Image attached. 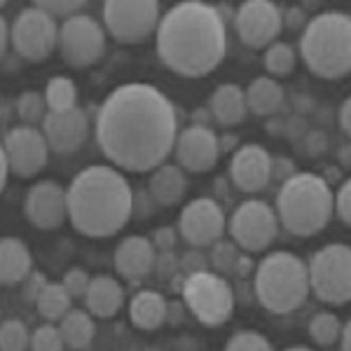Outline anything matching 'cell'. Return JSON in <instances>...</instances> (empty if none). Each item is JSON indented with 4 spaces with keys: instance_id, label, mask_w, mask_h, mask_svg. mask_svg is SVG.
I'll return each mask as SVG.
<instances>
[{
    "instance_id": "cell-35",
    "label": "cell",
    "mask_w": 351,
    "mask_h": 351,
    "mask_svg": "<svg viewBox=\"0 0 351 351\" xmlns=\"http://www.w3.org/2000/svg\"><path fill=\"white\" fill-rule=\"evenodd\" d=\"M64 337L59 332V326L43 324L31 332V351H64Z\"/></svg>"
},
{
    "instance_id": "cell-49",
    "label": "cell",
    "mask_w": 351,
    "mask_h": 351,
    "mask_svg": "<svg viewBox=\"0 0 351 351\" xmlns=\"http://www.w3.org/2000/svg\"><path fill=\"white\" fill-rule=\"evenodd\" d=\"M253 271H256V263H253V260L248 258L246 253H241V256L237 258V263H234L232 276H237L239 281H246L248 276H253Z\"/></svg>"
},
{
    "instance_id": "cell-29",
    "label": "cell",
    "mask_w": 351,
    "mask_h": 351,
    "mask_svg": "<svg viewBox=\"0 0 351 351\" xmlns=\"http://www.w3.org/2000/svg\"><path fill=\"white\" fill-rule=\"evenodd\" d=\"M36 304L43 319H47V324H56V321H61L73 309V298L68 295L61 284H47Z\"/></svg>"
},
{
    "instance_id": "cell-60",
    "label": "cell",
    "mask_w": 351,
    "mask_h": 351,
    "mask_svg": "<svg viewBox=\"0 0 351 351\" xmlns=\"http://www.w3.org/2000/svg\"><path fill=\"white\" fill-rule=\"evenodd\" d=\"M349 152H351L349 143H347V145H342V152H339V162H342V167H344V169H349V167H351V162H349Z\"/></svg>"
},
{
    "instance_id": "cell-27",
    "label": "cell",
    "mask_w": 351,
    "mask_h": 351,
    "mask_svg": "<svg viewBox=\"0 0 351 351\" xmlns=\"http://www.w3.org/2000/svg\"><path fill=\"white\" fill-rule=\"evenodd\" d=\"M59 332L64 337V344L73 351L87 349L96 335V326L89 311L84 309H71L64 319L59 321Z\"/></svg>"
},
{
    "instance_id": "cell-31",
    "label": "cell",
    "mask_w": 351,
    "mask_h": 351,
    "mask_svg": "<svg viewBox=\"0 0 351 351\" xmlns=\"http://www.w3.org/2000/svg\"><path fill=\"white\" fill-rule=\"evenodd\" d=\"M339 332H342V321L332 311H319L314 319L309 321V335L319 347H330L337 342Z\"/></svg>"
},
{
    "instance_id": "cell-12",
    "label": "cell",
    "mask_w": 351,
    "mask_h": 351,
    "mask_svg": "<svg viewBox=\"0 0 351 351\" xmlns=\"http://www.w3.org/2000/svg\"><path fill=\"white\" fill-rule=\"evenodd\" d=\"M10 43L14 52L26 61H45L52 56L59 43V26L49 14H45L40 8L21 10L16 19L10 26Z\"/></svg>"
},
{
    "instance_id": "cell-10",
    "label": "cell",
    "mask_w": 351,
    "mask_h": 351,
    "mask_svg": "<svg viewBox=\"0 0 351 351\" xmlns=\"http://www.w3.org/2000/svg\"><path fill=\"white\" fill-rule=\"evenodd\" d=\"M59 47L68 66L87 68L104 59L106 54V28L92 14H75L59 26Z\"/></svg>"
},
{
    "instance_id": "cell-30",
    "label": "cell",
    "mask_w": 351,
    "mask_h": 351,
    "mask_svg": "<svg viewBox=\"0 0 351 351\" xmlns=\"http://www.w3.org/2000/svg\"><path fill=\"white\" fill-rule=\"evenodd\" d=\"M295 61H298V54H295V47L288 43H271L265 52V68H267L269 77H286L295 71Z\"/></svg>"
},
{
    "instance_id": "cell-9",
    "label": "cell",
    "mask_w": 351,
    "mask_h": 351,
    "mask_svg": "<svg viewBox=\"0 0 351 351\" xmlns=\"http://www.w3.org/2000/svg\"><path fill=\"white\" fill-rule=\"evenodd\" d=\"M162 19L160 3L155 0H134V3H120L110 0L104 5V28L117 43L136 45L148 40L157 31Z\"/></svg>"
},
{
    "instance_id": "cell-6",
    "label": "cell",
    "mask_w": 351,
    "mask_h": 351,
    "mask_svg": "<svg viewBox=\"0 0 351 351\" xmlns=\"http://www.w3.org/2000/svg\"><path fill=\"white\" fill-rule=\"evenodd\" d=\"M253 293L269 314H291L307 302V263L291 251L265 256L253 271Z\"/></svg>"
},
{
    "instance_id": "cell-1",
    "label": "cell",
    "mask_w": 351,
    "mask_h": 351,
    "mask_svg": "<svg viewBox=\"0 0 351 351\" xmlns=\"http://www.w3.org/2000/svg\"><path fill=\"white\" fill-rule=\"evenodd\" d=\"M180 117L173 101L148 82L115 87L96 110V145L115 169L155 171L173 152Z\"/></svg>"
},
{
    "instance_id": "cell-37",
    "label": "cell",
    "mask_w": 351,
    "mask_h": 351,
    "mask_svg": "<svg viewBox=\"0 0 351 351\" xmlns=\"http://www.w3.org/2000/svg\"><path fill=\"white\" fill-rule=\"evenodd\" d=\"M36 8H40L45 14H49L52 19H71V16L75 14H82L84 10V3L82 0H40V3H36Z\"/></svg>"
},
{
    "instance_id": "cell-40",
    "label": "cell",
    "mask_w": 351,
    "mask_h": 351,
    "mask_svg": "<svg viewBox=\"0 0 351 351\" xmlns=\"http://www.w3.org/2000/svg\"><path fill=\"white\" fill-rule=\"evenodd\" d=\"M208 269V256L202 248H188L183 256H178V271L183 276L199 274V271Z\"/></svg>"
},
{
    "instance_id": "cell-62",
    "label": "cell",
    "mask_w": 351,
    "mask_h": 351,
    "mask_svg": "<svg viewBox=\"0 0 351 351\" xmlns=\"http://www.w3.org/2000/svg\"><path fill=\"white\" fill-rule=\"evenodd\" d=\"M5 8V3H3V0H0V10H3Z\"/></svg>"
},
{
    "instance_id": "cell-48",
    "label": "cell",
    "mask_w": 351,
    "mask_h": 351,
    "mask_svg": "<svg viewBox=\"0 0 351 351\" xmlns=\"http://www.w3.org/2000/svg\"><path fill=\"white\" fill-rule=\"evenodd\" d=\"M150 243L155 246V251H173L176 248V241H178V237H176V230L173 228H157L152 232V237H148Z\"/></svg>"
},
{
    "instance_id": "cell-24",
    "label": "cell",
    "mask_w": 351,
    "mask_h": 351,
    "mask_svg": "<svg viewBox=\"0 0 351 351\" xmlns=\"http://www.w3.org/2000/svg\"><path fill=\"white\" fill-rule=\"evenodd\" d=\"M84 302H87V311L94 314L96 319H110V316H115L122 309L124 288L120 286V281L108 274L94 276L87 288Z\"/></svg>"
},
{
    "instance_id": "cell-43",
    "label": "cell",
    "mask_w": 351,
    "mask_h": 351,
    "mask_svg": "<svg viewBox=\"0 0 351 351\" xmlns=\"http://www.w3.org/2000/svg\"><path fill=\"white\" fill-rule=\"evenodd\" d=\"M298 173V167L295 162L291 160V157H271V164H269V183L274 180V183H286L288 178H293V176Z\"/></svg>"
},
{
    "instance_id": "cell-22",
    "label": "cell",
    "mask_w": 351,
    "mask_h": 351,
    "mask_svg": "<svg viewBox=\"0 0 351 351\" xmlns=\"http://www.w3.org/2000/svg\"><path fill=\"white\" fill-rule=\"evenodd\" d=\"M206 108L211 110L213 122L220 124V127H234V124H241L248 115L243 89L234 82L218 84V87L213 89L211 99H208Z\"/></svg>"
},
{
    "instance_id": "cell-59",
    "label": "cell",
    "mask_w": 351,
    "mask_h": 351,
    "mask_svg": "<svg viewBox=\"0 0 351 351\" xmlns=\"http://www.w3.org/2000/svg\"><path fill=\"white\" fill-rule=\"evenodd\" d=\"M239 143V138L237 136H232V134H228V136H218V148H220V152H230V150H234V145Z\"/></svg>"
},
{
    "instance_id": "cell-41",
    "label": "cell",
    "mask_w": 351,
    "mask_h": 351,
    "mask_svg": "<svg viewBox=\"0 0 351 351\" xmlns=\"http://www.w3.org/2000/svg\"><path fill=\"white\" fill-rule=\"evenodd\" d=\"M332 213H337V218L344 225H351V185L349 180H344L339 185L337 192H332Z\"/></svg>"
},
{
    "instance_id": "cell-57",
    "label": "cell",
    "mask_w": 351,
    "mask_h": 351,
    "mask_svg": "<svg viewBox=\"0 0 351 351\" xmlns=\"http://www.w3.org/2000/svg\"><path fill=\"white\" fill-rule=\"evenodd\" d=\"M216 192H218V197H220V199H232V195H230V180L228 178H225V176H218V178H216Z\"/></svg>"
},
{
    "instance_id": "cell-17",
    "label": "cell",
    "mask_w": 351,
    "mask_h": 351,
    "mask_svg": "<svg viewBox=\"0 0 351 351\" xmlns=\"http://www.w3.org/2000/svg\"><path fill=\"white\" fill-rule=\"evenodd\" d=\"M26 218L38 230H56L68 218L66 188H61L56 180H40L31 185L24 202Z\"/></svg>"
},
{
    "instance_id": "cell-52",
    "label": "cell",
    "mask_w": 351,
    "mask_h": 351,
    "mask_svg": "<svg viewBox=\"0 0 351 351\" xmlns=\"http://www.w3.org/2000/svg\"><path fill=\"white\" fill-rule=\"evenodd\" d=\"M337 122H339V129L344 134H351V101L344 99L342 106H339V115H337Z\"/></svg>"
},
{
    "instance_id": "cell-15",
    "label": "cell",
    "mask_w": 351,
    "mask_h": 351,
    "mask_svg": "<svg viewBox=\"0 0 351 351\" xmlns=\"http://www.w3.org/2000/svg\"><path fill=\"white\" fill-rule=\"evenodd\" d=\"M3 150L8 157L10 173L19 178H33L47 167L49 145L38 127H14L10 129L3 141Z\"/></svg>"
},
{
    "instance_id": "cell-20",
    "label": "cell",
    "mask_w": 351,
    "mask_h": 351,
    "mask_svg": "<svg viewBox=\"0 0 351 351\" xmlns=\"http://www.w3.org/2000/svg\"><path fill=\"white\" fill-rule=\"evenodd\" d=\"M155 256H157V251L148 237H141V234L127 237V239H122L115 248V269L124 279L141 281L152 274Z\"/></svg>"
},
{
    "instance_id": "cell-39",
    "label": "cell",
    "mask_w": 351,
    "mask_h": 351,
    "mask_svg": "<svg viewBox=\"0 0 351 351\" xmlns=\"http://www.w3.org/2000/svg\"><path fill=\"white\" fill-rule=\"evenodd\" d=\"M89 284H92V276H89L82 267H71V269H68L66 274H64V281H61V286L66 288V293H68V295H71L73 300L87 295Z\"/></svg>"
},
{
    "instance_id": "cell-50",
    "label": "cell",
    "mask_w": 351,
    "mask_h": 351,
    "mask_svg": "<svg viewBox=\"0 0 351 351\" xmlns=\"http://www.w3.org/2000/svg\"><path fill=\"white\" fill-rule=\"evenodd\" d=\"M293 108H295V115L307 117L309 112H314L319 106H316V101L311 99L309 94H295L293 96Z\"/></svg>"
},
{
    "instance_id": "cell-23",
    "label": "cell",
    "mask_w": 351,
    "mask_h": 351,
    "mask_svg": "<svg viewBox=\"0 0 351 351\" xmlns=\"http://www.w3.org/2000/svg\"><path fill=\"white\" fill-rule=\"evenodd\" d=\"M33 271V256L16 237H0V286H16Z\"/></svg>"
},
{
    "instance_id": "cell-4",
    "label": "cell",
    "mask_w": 351,
    "mask_h": 351,
    "mask_svg": "<svg viewBox=\"0 0 351 351\" xmlns=\"http://www.w3.org/2000/svg\"><path fill=\"white\" fill-rule=\"evenodd\" d=\"M279 225L295 237H314L332 220V188L319 173L298 171L279 185L274 199Z\"/></svg>"
},
{
    "instance_id": "cell-61",
    "label": "cell",
    "mask_w": 351,
    "mask_h": 351,
    "mask_svg": "<svg viewBox=\"0 0 351 351\" xmlns=\"http://www.w3.org/2000/svg\"><path fill=\"white\" fill-rule=\"evenodd\" d=\"M284 351H314V349H309V347H300V344H298V347H288V349H284Z\"/></svg>"
},
{
    "instance_id": "cell-33",
    "label": "cell",
    "mask_w": 351,
    "mask_h": 351,
    "mask_svg": "<svg viewBox=\"0 0 351 351\" xmlns=\"http://www.w3.org/2000/svg\"><path fill=\"white\" fill-rule=\"evenodd\" d=\"M241 256V248L237 246L232 239H218L211 246V253H208V265L216 269V274L220 276H232V269H234L237 258Z\"/></svg>"
},
{
    "instance_id": "cell-53",
    "label": "cell",
    "mask_w": 351,
    "mask_h": 351,
    "mask_svg": "<svg viewBox=\"0 0 351 351\" xmlns=\"http://www.w3.org/2000/svg\"><path fill=\"white\" fill-rule=\"evenodd\" d=\"M192 124H197V127H211L213 124L211 110H208L206 106H199V108L192 112Z\"/></svg>"
},
{
    "instance_id": "cell-47",
    "label": "cell",
    "mask_w": 351,
    "mask_h": 351,
    "mask_svg": "<svg viewBox=\"0 0 351 351\" xmlns=\"http://www.w3.org/2000/svg\"><path fill=\"white\" fill-rule=\"evenodd\" d=\"M307 132H309V120H307V117L295 115V112H293L291 117H286L284 136H286V138H291L293 143H298V141L302 138V136L307 134Z\"/></svg>"
},
{
    "instance_id": "cell-38",
    "label": "cell",
    "mask_w": 351,
    "mask_h": 351,
    "mask_svg": "<svg viewBox=\"0 0 351 351\" xmlns=\"http://www.w3.org/2000/svg\"><path fill=\"white\" fill-rule=\"evenodd\" d=\"M298 150H302V155L311 157V160L326 155L328 152V134L324 132V129H309V132L298 141Z\"/></svg>"
},
{
    "instance_id": "cell-3",
    "label": "cell",
    "mask_w": 351,
    "mask_h": 351,
    "mask_svg": "<svg viewBox=\"0 0 351 351\" xmlns=\"http://www.w3.org/2000/svg\"><path fill=\"white\" fill-rule=\"evenodd\" d=\"M134 190L122 171L108 164L82 169L66 188L68 220L80 234L106 239L132 220Z\"/></svg>"
},
{
    "instance_id": "cell-19",
    "label": "cell",
    "mask_w": 351,
    "mask_h": 351,
    "mask_svg": "<svg viewBox=\"0 0 351 351\" xmlns=\"http://www.w3.org/2000/svg\"><path fill=\"white\" fill-rule=\"evenodd\" d=\"M43 136L49 150L68 155L84 145L89 136V115L82 108H73L66 112H47L43 122Z\"/></svg>"
},
{
    "instance_id": "cell-36",
    "label": "cell",
    "mask_w": 351,
    "mask_h": 351,
    "mask_svg": "<svg viewBox=\"0 0 351 351\" xmlns=\"http://www.w3.org/2000/svg\"><path fill=\"white\" fill-rule=\"evenodd\" d=\"M225 351H274V349H271V342L263 332L239 330L228 339Z\"/></svg>"
},
{
    "instance_id": "cell-8",
    "label": "cell",
    "mask_w": 351,
    "mask_h": 351,
    "mask_svg": "<svg viewBox=\"0 0 351 351\" xmlns=\"http://www.w3.org/2000/svg\"><path fill=\"white\" fill-rule=\"evenodd\" d=\"M309 293L321 302L342 307L351 300V248L347 243H328L307 263Z\"/></svg>"
},
{
    "instance_id": "cell-45",
    "label": "cell",
    "mask_w": 351,
    "mask_h": 351,
    "mask_svg": "<svg viewBox=\"0 0 351 351\" xmlns=\"http://www.w3.org/2000/svg\"><path fill=\"white\" fill-rule=\"evenodd\" d=\"M157 204L150 197L148 190H134V199H132V218H148L157 211Z\"/></svg>"
},
{
    "instance_id": "cell-63",
    "label": "cell",
    "mask_w": 351,
    "mask_h": 351,
    "mask_svg": "<svg viewBox=\"0 0 351 351\" xmlns=\"http://www.w3.org/2000/svg\"><path fill=\"white\" fill-rule=\"evenodd\" d=\"M145 351H157V349H145Z\"/></svg>"
},
{
    "instance_id": "cell-26",
    "label": "cell",
    "mask_w": 351,
    "mask_h": 351,
    "mask_svg": "<svg viewBox=\"0 0 351 351\" xmlns=\"http://www.w3.org/2000/svg\"><path fill=\"white\" fill-rule=\"evenodd\" d=\"M129 319L141 330H157L167 324V300L157 291H141L129 302Z\"/></svg>"
},
{
    "instance_id": "cell-25",
    "label": "cell",
    "mask_w": 351,
    "mask_h": 351,
    "mask_svg": "<svg viewBox=\"0 0 351 351\" xmlns=\"http://www.w3.org/2000/svg\"><path fill=\"white\" fill-rule=\"evenodd\" d=\"M243 96H246V108L248 112L258 117H271L279 115L281 108L286 106V92L274 77H256L246 89H243Z\"/></svg>"
},
{
    "instance_id": "cell-55",
    "label": "cell",
    "mask_w": 351,
    "mask_h": 351,
    "mask_svg": "<svg viewBox=\"0 0 351 351\" xmlns=\"http://www.w3.org/2000/svg\"><path fill=\"white\" fill-rule=\"evenodd\" d=\"M8 43H10V26L5 21V16L0 14V59L8 52Z\"/></svg>"
},
{
    "instance_id": "cell-58",
    "label": "cell",
    "mask_w": 351,
    "mask_h": 351,
    "mask_svg": "<svg viewBox=\"0 0 351 351\" xmlns=\"http://www.w3.org/2000/svg\"><path fill=\"white\" fill-rule=\"evenodd\" d=\"M8 176H10L8 157H5V150H3V145H0V192L5 190V183H8Z\"/></svg>"
},
{
    "instance_id": "cell-21",
    "label": "cell",
    "mask_w": 351,
    "mask_h": 351,
    "mask_svg": "<svg viewBox=\"0 0 351 351\" xmlns=\"http://www.w3.org/2000/svg\"><path fill=\"white\" fill-rule=\"evenodd\" d=\"M188 188H190V180L183 169H180L178 164L164 162L162 167H157L155 171L150 173L148 188L145 190L150 192V197L155 199V204L160 208H171V206H178V204L185 199Z\"/></svg>"
},
{
    "instance_id": "cell-14",
    "label": "cell",
    "mask_w": 351,
    "mask_h": 351,
    "mask_svg": "<svg viewBox=\"0 0 351 351\" xmlns=\"http://www.w3.org/2000/svg\"><path fill=\"white\" fill-rule=\"evenodd\" d=\"M225 228H228V218L220 202L213 197H197L188 202L178 216L180 237L192 248L213 246L218 239H223Z\"/></svg>"
},
{
    "instance_id": "cell-2",
    "label": "cell",
    "mask_w": 351,
    "mask_h": 351,
    "mask_svg": "<svg viewBox=\"0 0 351 351\" xmlns=\"http://www.w3.org/2000/svg\"><path fill=\"white\" fill-rule=\"evenodd\" d=\"M157 54L180 77H204L223 64L228 54V26L216 5L185 0L162 14Z\"/></svg>"
},
{
    "instance_id": "cell-32",
    "label": "cell",
    "mask_w": 351,
    "mask_h": 351,
    "mask_svg": "<svg viewBox=\"0 0 351 351\" xmlns=\"http://www.w3.org/2000/svg\"><path fill=\"white\" fill-rule=\"evenodd\" d=\"M47 104H45V96L40 92H33L28 89L16 99V115L19 120L26 124V127H38V124L45 122L47 117Z\"/></svg>"
},
{
    "instance_id": "cell-7",
    "label": "cell",
    "mask_w": 351,
    "mask_h": 351,
    "mask_svg": "<svg viewBox=\"0 0 351 351\" xmlns=\"http://www.w3.org/2000/svg\"><path fill=\"white\" fill-rule=\"evenodd\" d=\"M180 295H183V304L190 314L208 328L228 324L237 302L234 288L230 281L211 269L183 276Z\"/></svg>"
},
{
    "instance_id": "cell-46",
    "label": "cell",
    "mask_w": 351,
    "mask_h": 351,
    "mask_svg": "<svg viewBox=\"0 0 351 351\" xmlns=\"http://www.w3.org/2000/svg\"><path fill=\"white\" fill-rule=\"evenodd\" d=\"M281 19H284V28H291V31H304L309 16H307V12H304V8L293 5V8L281 10Z\"/></svg>"
},
{
    "instance_id": "cell-44",
    "label": "cell",
    "mask_w": 351,
    "mask_h": 351,
    "mask_svg": "<svg viewBox=\"0 0 351 351\" xmlns=\"http://www.w3.org/2000/svg\"><path fill=\"white\" fill-rule=\"evenodd\" d=\"M47 276L43 274V271H31V274L26 276L24 281H21V295H24L26 302H38V298H40V293L47 288Z\"/></svg>"
},
{
    "instance_id": "cell-51",
    "label": "cell",
    "mask_w": 351,
    "mask_h": 351,
    "mask_svg": "<svg viewBox=\"0 0 351 351\" xmlns=\"http://www.w3.org/2000/svg\"><path fill=\"white\" fill-rule=\"evenodd\" d=\"M185 314H188V307L183 302H167V321L173 326L183 324Z\"/></svg>"
},
{
    "instance_id": "cell-16",
    "label": "cell",
    "mask_w": 351,
    "mask_h": 351,
    "mask_svg": "<svg viewBox=\"0 0 351 351\" xmlns=\"http://www.w3.org/2000/svg\"><path fill=\"white\" fill-rule=\"evenodd\" d=\"M176 162L183 171L190 173H204L211 171L218 164L220 148H218V134L211 127H190L180 129L173 143Z\"/></svg>"
},
{
    "instance_id": "cell-11",
    "label": "cell",
    "mask_w": 351,
    "mask_h": 351,
    "mask_svg": "<svg viewBox=\"0 0 351 351\" xmlns=\"http://www.w3.org/2000/svg\"><path fill=\"white\" fill-rule=\"evenodd\" d=\"M230 237L243 253H260L271 246L279 234V220L274 208L263 199L239 204L228 220Z\"/></svg>"
},
{
    "instance_id": "cell-34",
    "label": "cell",
    "mask_w": 351,
    "mask_h": 351,
    "mask_svg": "<svg viewBox=\"0 0 351 351\" xmlns=\"http://www.w3.org/2000/svg\"><path fill=\"white\" fill-rule=\"evenodd\" d=\"M31 347V330L16 319L0 324V351H26Z\"/></svg>"
},
{
    "instance_id": "cell-5",
    "label": "cell",
    "mask_w": 351,
    "mask_h": 351,
    "mask_svg": "<svg viewBox=\"0 0 351 351\" xmlns=\"http://www.w3.org/2000/svg\"><path fill=\"white\" fill-rule=\"evenodd\" d=\"M300 56L316 77L339 80L351 71V16L321 12L311 16L300 36Z\"/></svg>"
},
{
    "instance_id": "cell-18",
    "label": "cell",
    "mask_w": 351,
    "mask_h": 351,
    "mask_svg": "<svg viewBox=\"0 0 351 351\" xmlns=\"http://www.w3.org/2000/svg\"><path fill=\"white\" fill-rule=\"evenodd\" d=\"M269 164L271 155L263 145L246 143L239 145L230 162V183L239 192H260L269 185Z\"/></svg>"
},
{
    "instance_id": "cell-54",
    "label": "cell",
    "mask_w": 351,
    "mask_h": 351,
    "mask_svg": "<svg viewBox=\"0 0 351 351\" xmlns=\"http://www.w3.org/2000/svg\"><path fill=\"white\" fill-rule=\"evenodd\" d=\"M284 122H286V117H281V112L279 115H271V117H267V127H265V132H267L269 136H284Z\"/></svg>"
},
{
    "instance_id": "cell-13",
    "label": "cell",
    "mask_w": 351,
    "mask_h": 351,
    "mask_svg": "<svg viewBox=\"0 0 351 351\" xmlns=\"http://www.w3.org/2000/svg\"><path fill=\"white\" fill-rule=\"evenodd\" d=\"M232 24H234L239 40L253 49L269 47L284 31L281 8L271 0H246L237 8Z\"/></svg>"
},
{
    "instance_id": "cell-42",
    "label": "cell",
    "mask_w": 351,
    "mask_h": 351,
    "mask_svg": "<svg viewBox=\"0 0 351 351\" xmlns=\"http://www.w3.org/2000/svg\"><path fill=\"white\" fill-rule=\"evenodd\" d=\"M152 274L157 279L167 281V279H173L178 274V256L173 251H160L155 256V267H152Z\"/></svg>"
},
{
    "instance_id": "cell-56",
    "label": "cell",
    "mask_w": 351,
    "mask_h": 351,
    "mask_svg": "<svg viewBox=\"0 0 351 351\" xmlns=\"http://www.w3.org/2000/svg\"><path fill=\"white\" fill-rule=\"evenodd\" d=\"M339 351H351V324H342V332L337 337Z\"/></svg>"
},
{
    "instance_id": "cell-64",
    "label": "cell",
    "mask_w": 351,
    "mask_h": 351,
    "mask_svg": "<svg viewBox=\"0 0 351 351\" xmlns=\"http://www.w3.org/2000/svg\"><path fill=\"white\" fill-rule=\"evenodd\" d=\"M64 351H66V349H64ZM71 351H73V349H71Z\"/></svg>"
},
{
    "instance_id": "cell-28",
    "label": "cell",
    "mask_w": 351,
    "mask_h": 351,
    "mask_svg": "<svg viewBox=\"0 0 351 351\" xmlns=\"http://www.w3.org/2000/svg\"><path fill=\"white\" fill-rule=\"evenodd\" d=\"M45 104L49 112H66L77 108V87L71 77L56 75L45 87Z\"/></svg>"
}]
</instances>
